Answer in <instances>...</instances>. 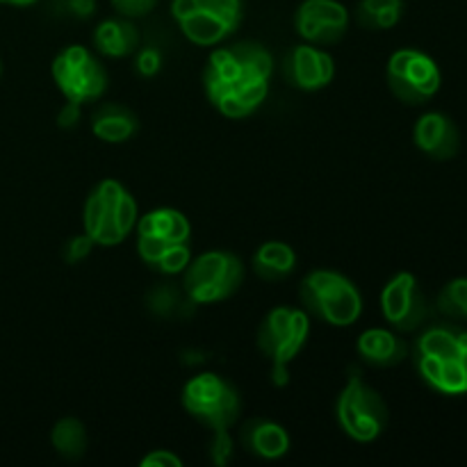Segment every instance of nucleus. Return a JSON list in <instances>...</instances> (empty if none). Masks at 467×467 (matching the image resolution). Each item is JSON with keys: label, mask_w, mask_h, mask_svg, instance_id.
<instances>
[{"label": "nucleus", "mask_w": 467, "mask_h": 467, "mask_svg": "<svg viewBox=\"0 0 467 467\" xmlns=\"http://www.w3.org/2000/svg\"><path fill=\"white\" fill-rule=\"evenodd\" d=\"M149 308L153 310L160 317H171L173 313L182 308L185 304H192L190 296L185 295V290H178L173 287V283H164V285H158L149 295Z\"/></svg>", "instance_id": "25"}, {"label": "nucleus", "mask_w": 467, "mask_h": 467, "mask_svg": "<svg viewBox=\"0 0 467 467\" xmlns=\"http://www.w3.org/2000/svg\"><path fill=\"white\" fill-rule=\"evenodd\" d=\"M413 141L431 160L447 162L459 155L461 130L445 112H424L413 128Z\"/></svg>", "instance_id": "12"}, {"label": "nucleus", "mask_w": 467, "mask_h": 467, "mask_svg": "<svg viewBox=\"0 0 467 467\" xmlns=\"http://www.w3.org/2000/svg\"><path fill=\"white\" fill-rule=\"evenodd\" d=\"M135 67L140 76L144 78L158 76L160 68H162V53H160L158 48H153V46H149V48H137Z\"/></svg>", "instance_id": "29"}, {"label": "nucleus", "mask_w": 467, "mask_h": 467, "mask_svg": "<svg viewBox=\"0 0 467 467\" xmlns=\"http://www.w3.org/2000/svg\"><path fill=\"white\" fill-rule=\"evenodd\" d=\"M80 112H82V105L67 100V103H64V108H62V112H59V117H57L59 126L73 128L78 121H80Z\"/></svg>", "instance_id": "33"}, {"label": "nucleus", "mask_w": 467, "mask_h": 467, "mask_svg": "<svg viewBox=\"0 0 467 467\" xmlns=\"http://www.w3.org/2000/svg\"><path fill=\"white\" fill-rule=\"evenodd\" d=\"M137 235H150L167 244H190L192 226L190 219L173 208H158L141 214L135 226Z\"/></svg>", "instance_id": "18"}, {"label": "nucleus", "mask_w": 467, "mask_h": 467, "mask_svg": "<svg viewBox=\"0 0 467 467\" xmlns=\"http://www.w3.org/2000/svg\"><path fill=\"white\" fill-rule=\"evenodd\" d=\"M192 251L190 244H176L171 249L164 251L162 258L158 260L153 269H158L160 274H167V276H176V274H182L187 269V265L192 263Z\"/></svg>", "instance_id": "26"}, {"label": "nucleus", "mask_w": 467, "mask_h": 467, "mask_svg": "<svg viewBox=\"0 0 467 467\" xmlns=\"http://www.w3.org/2000/svg\"><path fill=\"white\" fill-rule=\"evenodd\" d=\"M301 304L327 324L337 328L354 327L363 315V295L358 287L340 272L313 269L301 281Z\"/></svg>", "instance_id": "2"}, {"label": "nucleus", "mask_w": 467, "mask_h": 467, "mask_svg": "<svg viewBox=\"0 0 467 467\" xmlns=\"http://www.w3.org/2000/svg\"><path fill=\"white\" fill-rule=\"evenodd\" d=\"M283 76L295 89L317 91L331 85L336 78V62L324 48L304 41L285 55Z\"/></svg>", "instance_id": "11"}, {"label": "nucleus", "mask_w": 467, "mask_h": 467, "mask_svg": "<svg viewBox=\"0 0 467 467\" xmlns=\"http://www.w3.org/2000/svg\"><path fill=\"white\" fill-rule=\"evenodd\" d=\"M190 9H201L237 30L242 21V0H171V16L182 18Z\"/></svg>", "instance_id": "23"}, {"label": "nucleus", "mask_w": 467, "mask_h": 467, "mask_svg": "<svg viewBox=\"0 0 467 467\" xmlns=\"http://www.w3.org/2000/svg\"><path fill=\"white\" fill-rule=\"evenodd\" d=\"M140 44L141 35L135 23H132V18H105L94 30V46L105 57L119 59L128 57V55H135Z\"/></svg>", "instance_id": "17"}, {"label": "nucleus", "mask_w": 467, "mask_h": 467, "mask_svg": "<svg viewBox=\"0 0 467 467\" xmlns=\"http://www.w3.org/2000/svg\"><path fill=\"white\" fill-rule=\"evenodd\" d=\"M296 35L313 46H333L347 35L349 9L337 0H304L295 14Z\"/></svg>", "instance_id": "10"}, {"label": "nucleus", "mask_w": 467, "mask_h": 467, "mask_svg": "<svg viewBox=\"0 0 467 467\" xmlns=\"http://www.w3.org/2000/svg\"><path fill=\"white\" fill-rule=\"evenodd\" d=\"M0 73H3V62H0Z\"/></svg>", "instance_id": "35"}, {"label": "nucleus", "mask_w": 467, "mask_h": 467, "mask_svg": "<svg viewBox=\"0 0 467 467\" xmlns=\"http://www.w3.org/2000/svg\"><path fill=\"white\" fill-rule=\"evenodd\" d=\"M381 313L390 328L400 333H413L427 324L431 308L415 274L400 272L383 285Z\"/></svg>", "instance_id": "9"}, {"label": "nucleus", "mask_w": 467, "mask_h": 467, "mask_svg": "<svg viewBox=\"0 0 467 467\" xmlns=\"http://www.w3.org/2000/svg\"><path fill=\"white\" fill-rule=\"evenodd\" d=\"M210 459L217 467H226L233 459V438L228 429H217L213 431V441H210Z\"/></svg>", "instance_id": "27"}, {"label": "nucleus", "mask_w": 467, "mask_h": 467, "mask_svg": "<svg viewBox=\"0 0 467 467\" xmlns=\"http://www.w3.org/2000/svg\"><path fill=\"white\" fill-rule=\"evenodd\" d=\"M388 87L406 105H424L441 91L442 73L431 55L418 48L395 50L386 68Z\"/></svg>", "instance_id": "6"}, {"label": "nucleus", "mask_w": 467, "mask_h": 467, "mask_svg": "<svg viewBox=\"0 0 467 467\" xmlns=\"http://www.w3.org/2000/svg\"><path fill=\"white\" fill-rule=\"evenodd\" d=\"M415 368L431 390L447 397L467 395V372L461 360H438L431 356H415Z\"/></svg>", "instance_id": "16"}, {"label": "nucleus", "mask_w": 467, "mask_h": 467, "mask_svg": "<svg viewBox=\"0 0 467 467\" xmlns=\"http://www.w3.org/2000/svg\"><path fill=\"white\" fill-rule=\"evenodd\" d=\"M310 336V317L304 308L276 306L258 328V347L272 368H290Z\"/></svg>", "instance_id": "8"}, {"label": "nucleus", "mask_w": 467, "mask_h": 467, "mask_svg": "<svg viewBox=\"0 0 467 467\" xmlns=\"http://www.w3.org/2000/svg\"><path fill=\"white\" fill-rule=\"evenodd\" d=\"M336 418L342 431L356 442H374L388 424V404L360 377L347 379L336 404Z\"/></svg>", "instance_id": "5"}, {"label": "nucleus", "mask_w": 467, "mask_h": 467, "mask_svg": "<svg viewBox=\"0 0 467 467\" xmlns=\"http://www.w3.org/2000/svg\"><path fill=\"white\" fill-rule=\"evenodd\" d=\"M91 132L105 144H123L140 132V119L121 103H103L91 114Z\"/></svg>", "instance_id": "15"}, {"label": "nucleus", "mask_w": 467, "mask_h": 467, "mask_svg": "<svg viewBox=\"0 0 467 467\" xmlns=\"http://www.w3.org/2000/svg\"><path fill=\"white\" fill-rule=\"evenodd\" d=\"M53 80L62 96L71 103H94L108 89V71L85 46L73 44L59 50L53 59Z\"/></svg>", "instance_id": "7"}, {"label": "nucleus", "mask_w": 467, "mask_h": 467, "mask_svg": "<svg viewBox=\"0 0 467 467\" xmlns=\"http://www.w3.org/2000/svg\"><path fill=\"white\" fill-rule=\"evenodd\" d=\"M140 210L130 192L114 178L91 190L82 208V231L99 246H117L135 231Z\"/></svg>", "instance_id": "1"}, {"label": "nucleus", "mask_w": 467, "mask_h": 467, "mask_svg": "<svg viewBox=\"0 0 467 467\" xmlns=\"http://www.w3.org/2000/svg\"><path fill=\"white\" fill-rule=\"evenodd\" d=\"M64 5L76 18H91L96 14V0H64Z\"/></svg>", "instance_id": "32"}, {"label": "nucleus", "mask_w": 467, "mask_h": 467, "mask_svg": "<svg viewBox=\"0 0 467 467\" xmlns=\"http://www.w3.org/2000/svg\"><path fill=\"white\" fill-rule=\"evenodd\" d=\"M356 351L374 368H395L406 360L409 345L397 336L395 328H368L358 336Z\"/></svg>", "instance_id": "13"}, {"label": "nucleus", "mask_w": 467, "mask_h": 467, "mask_svg": "<svg viewBox=\"0 0 467 467\" xmlns=\"http://www.w3.org/2000/svg\"><path fill=\"white\" fill-rule=\"evenodd\" d=\"M436 308L447 319L467 322V276L454 278L438 292Z\"/></svg>", "instance_id": "24"}, {"label": "nucleus", "mask_w": 467, "mask_h": 467, "mask_svg": "<svg viewBox=\"0 0 467 467\" xmlns=\"http://www.w3.org/2000/svg\"><path fill=\"white\" fill-rule=\"evenodd\" d=\"M242 445L258 459L278 461L290 451V433L272 420H251L242 429Z\"/></svg>", "instance_id": "14"}, {"label": "nucleus", "mask_w": 467, "mask_h": 467, "mask_svg": "<svg viewBox=\"0 0 467 467\" xmlns=\"http://www.w3.org/2000/svg\"><path fill=\"white\" fill-rule=\"evenodd\" d=\"M94 246H96V242L91 240L85 231H82L80 235H73L71 240L67 242V246H64V260H67L68 265L82 263L85 258H89Z\"/></svg>", "instance_id": "28"}, {"label": "nucleus", "mask_w": 467, "mask_h": 467, "mask_svg": "<svg viewBox=\"0 0 467 467\" xmlns=\"http://www.w3.org/2000/svg\"><path fill=\"white\" fill-rule=\"evenodd\" d=\"M404 16V0H360L356 21L365 30H390Z\"/></svg>", "instance_id": "21"}, {"label": "nucleus", "mask_w": 467, "mask_h": 467, "mask_svg": "<svg viewBox=\"0 0 467 467\" xmlns=\"http://www.w3.org/2000/svg\"><path fill=\"white\" fill-rule=\"evenodd\" d=\"M178 26H181L182 35L196 46H217L235 32L222 18L213 16L208 12H201V9H190L185 16L178 18Z\"/></svg>", "instance_id": "20"}, {"label": "nucleus", "mask_w": 467, "mask_h": 467, "mask_svg": "<svg viewBox=\"0 0 467 467\" xmlns=\"http://www.w3.org/2000/svg\"><path fill=\"white\" fill-rule=\"evenodd\" d=\"M144 467H182V459L171 450H155L141 459Z\"/></svg>", "instance_id": "31"}, {"label": "nucleus", "mask_w": 467, "mask_h": 467, "mask_svg": "<svg viewBox=\"0 0 467 467\" xmlns=\"http://www.w3.org/2000/svg\"><path fill=\"white\" fill-rule=\"evenodd\" d=\"M182 409L210 431L231 429L242 413V400L231 381L214 372L192 377L182 386Z\"/></svg>", "instance_id": "4"}, {"label": "nucleus", "mask_w": 467, "mask_h": 467, "mask_svg": "<svg viewBox=\"0 0 467 467\" xmlns=\"http://www.w3.org/2000/svg\"><path fill=\"white\" fill-rule=\"evenodd\" d=\"M3 5H14V7H30V5L39 3V0H0Z\"/></svg>", "instance_id": "34"}, {"label": "nucleus", "mask_w": 467, "mask_h": 467, "mask_svg": "<svg viewBox=\"0 0 467 467\" xmlns=\"http://www.w3.org/2000/svg\"><path fill=\"white\" fill-rule=\"evenodd\" d=\"M244 263L231 251H205L182 272V290L192 304H222L244 283Z\"/></svg>", "instance_id": "3"}, {"label": "nucleus", "mask_w": 467, "mask_h": 467, "mask_svg": "<svg viewBox=\"0 0 467 467\" xmlns=\"http://www.w3.org/2000/svg\"><path fill=\"white\" fill-rule=\"evenodd\" d=\"M112 7L117 9L119 16L126 18H141L149 12H153L158 0H109Z\"/></svg>", "instance_id": "30"}, {"label": "nucleus", "mask_w": 467, "mask_h": 467, "mask_svg": "<svg viewBox=\"0 0 467 467\" xmlns=\"http://www.w3.org/2000/svg\"><path fill=\"white\" fill-rule=\"evenodd\" d=\"M251 267H254V272L263 281H283V278H287L296 269V254L285 242H265V244L255 249Z\"/></svg>", "instance_id": "19"}, {"label": "nucleus", "mask_w": 467, "mask_h": 467, "mask_svg": "<svg viewBox=\"0 0 467 467\" xmlns=\"http://www.w3.org/2000/svg\"><path fill=\"white\" fill-rule=\"evenodd\" d=\"M50 442L55 451L67 461H78L87 451V429L80 420L62 418L50 431Z\"/></svg>", "instance_id": "22"}]
</instances>
